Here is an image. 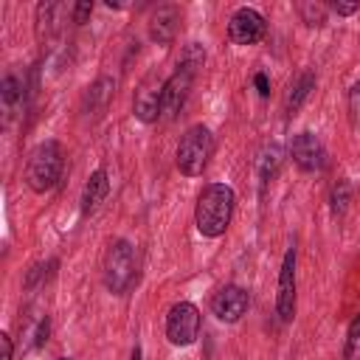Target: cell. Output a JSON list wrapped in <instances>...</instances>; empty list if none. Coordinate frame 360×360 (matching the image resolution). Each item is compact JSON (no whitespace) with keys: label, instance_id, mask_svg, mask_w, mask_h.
I'll use <instances>...</instances> for the list:
<instances>
[{"label":"cell","instance_id":"1","mask_svg":"<svg viewBox=\"0 0 360 360\" xmlns=\"http://www.w3.org/2000/svg\"><path fill=\"white\" fill-rule=\"evenodd\" d=\"M233 208H236V191L228 183H205L194 205L197 231L208 239H219L231 225Z\"/></svg>","mask_w":360,"mask_h":360},{"label":"cell","instance_id":"2","mask_svg":"<svg viewBox=\"0 0 360 360\" xmlns=\"http://www.w3.org/2000/svg\"><path fill=\"white\" fill-rule=\"evenodd\" d=\"M65 174V149L59 141L48 138V141H39L31 152H28V160H25V183L34 194H48L51 188L59 186Z\"/></svg>","mask_w":360,"mask_h":360},{"label":"cell","instance_id":"3","mask_svg":"<svg viewBox=\"0 0 360 360\" xmlns=\"http://www.w3.org/2000/svg\"><path fill=\"white\" fill-rule=\"evenodd\" d=\"M214 155V135L205 124H194L183 132L177 152H174V163L180 169L183 177H197L205 172L208 160Z\"/></svg>","mask_w":360,"mask_h":360},{"label":"cell","instance_id":"4","mask_svg":"<svg viewBox=\"0 0 360 360\" xmlns=\"http://www.w3.org/2000/svg\"><path fill=\"white\" fill-rule=\"evenodd\" d=\"M135 273H138V262H135V248H132V242H127V239L110 242V248H107V253H104V264H101L104 287H107L112 295H124V292L132 287Z\"/></svg>","mask_w":360,"mask_h":360},{"label":"cell","instance_id":"5","mask_svg":"<svg viewBox=\"0 0 360 360\" xmlns=\"http://www.w3.org/2000/svg\"><path fill=\"white\" fill-rule=\"evenodd\" d=\"M202 315L191 301H177L166 312V338L172 346H191L200 338Z\"/></svg>","mask_w":360,"mask_h":360},{"label":"cell","instance_id":"6","mask_svg":"<svg viewBox=\"0 0 360 360\" xmlns=\"http://www.w3.org/2000/svg\"><path fill=\"white\" fill-rule=\"evenodd\" d=\"M264 34H267V20L262 11L250 6L236 8L228 20V39L233 45H256L264 39Z\"/></svg>","mask_w":360,"mask_h":360},{"label":"cell","instance_id":"7","mask_svg":"<svg viewBox=\"0 0 360 360\" xmlns=\"http://www.w3.org/2000/svg\"><path fill=\"white\" fill-rule=\"evenodd\" d=\"M163 84L166 79H160L158 73H149L141 79L138 90H135V98H132V112L138 121L143 124H155L163 112Z\"/></svg>","mask_w":360,"mask_h":360},{"label":"cell","instance_id":"8","mask_svg":"<svg viewBox=\"0 0 360 360\" xmlns=\"http://www.w3.org/2000/svg\"><path fill=\"white\" fill-rule=\"evenodd\" d=\"M248 307H250V295H248V290L239 287V284H225V287L217 290L214 298H211V315H214L217 321H222V323H236V321H242V315L248 312Z\"/></svg>","mask_w":360,"mask_h":360},{"label":"cell","instance_id":"9","mask_svg":"<svg viewBox=\"0 0 360 360\" xmlns=\"http://www.w3.org/2000/svg\"><path fill=\"white\" fill-rule=\"evenodd\" d=\"M276 315L281 323H290L295 315V248H287L278 270V290H276Z\"/></svg>","mask_w":360,"mask_h":360},{"label":"cell","instance_id":"10","mask_svg":"<svg viewBox=\"0 0 360 360\" xmlns=\"http://www.w3.org/2000/svg\"><path fill=\"white\" fill-rule=\"evenodd\" d=\"M290 155H292V163L301 169V172H321L326 166V149L321 143V138L309 129L298 132L290 143Z\"/></svg>","mask_w":360,"mask_h":360},{"label":"cell","instance_id":"11","mask_svg":"<svg viewBox=\"0 0 360 360\" xmlns=\"http://www.w3.org/2000/svg\"><path fill=\"white\" fill-rule=\"evenodd\" d=\"M180 31V6L163 3L149 17V39L158 45H172Z\"/></svg>","mask_w":360,"mask_h":360},{"label":"cell","instance_id":"12","mask_svg":"<svg viewBox=\"0 0 360 360\" xmlns=\"http://www.w3.org/2000/svg\"><path fill=\"white\" fill-rule=\"evenodd\" d=\"M107 194H110V174H107V169H96L90 177H87V183H84V188H82V214L84 217H90V214H96L98 211V205L107 200Z\"/></svg>","mask_w":360,"mask_h":360},{"label":"cell","instance_id":"13","mask_svg":"<svg viewBox=\"0 0 360 360\" xmlns=\"http://www.w3.org/2000/svg\"><path fill=\"white\" fill-rule=\"evenodd\" d=\"M312 90H315V73H312V70L298 73V79L290 84V93H287V101H284L287 118L298 115V110L304 107V101L309 98V93H312Z\"/></svg>","mask_w":360,"mask_h":360},{"label":"cell","instance_id":"14","mask_svg":"<svg viewBox=\"0 0 360 360\" xmlns=\"http://www.w3.org/2000/svg\"><path fill=\"white\" fill-rule=\"evenodd\" d=\"M281 163H284V152H281L278 143H267V146L259 152V158H256V174H259V180H262V186H267V183L278 174Z\"/></svg>","mask_w":360,"mask_h":360},{"label":"cell","instance_id":"15","mask_svg":"<svg viewBox=\"0 0 360 360\" xmlns=\"http://www.w3.org/2000/svg\"><path fill=\"white\" fill-rule=\"evenodd\" d=\"M112 93H115V79H110V76L96 79V82L87 87V93H84V112H98V110H104L107 101L112 98Z\"/></svg>","mask_w":360,"mask_h":360},{"label":"cell","instance_id":"16","mask_svg":"<svg viewBox=\"0 0 360 360\" xmlns=\"http://www.w3.org/2000/svg\"><path fill=\"white\" fill-rule=\"evenodd\" d=\"M298 17H301L304 25L321 28V25H326L329 6L326 3H318V0H304V3H298Z\"/></svg>","mask_w":360,"mask_h":360},{"label":"cell","instance_id":"17","mask_svg":"<svg viewBox=\"0 0 360 360\" xmlns=\"http://www.w3.org/2000/svg\"><path fill=\"white\" fill-rule=\"evenodd\" d=\"M349 202H352V186H349L346 177H340L329 188V211H332V217H343L349 211Z\"/></svg>","mask_w":360,"mask_h":360},{"label":"cell","instance_id":"18","mask_svg":"<svg viewBox=\"0 0 360 360\" xmlns=\"http://www.w3.org/2000/svg\"><path fill=\"white\" fill-rule=\"evenodd\" d=\"M59 3H39L37 6V34L39 39L48 37L53 28H56V14H59Z\"/></svg>","mask_w":360,"mask_h":360},{"label":"cell","instance_id":"19","mask_svg":"<svg viewBox=\"0 0 360 360\" xmlns=\"http://www.w3.org/2000/svg\"><path fill=\"white\" fill-rule=\"evenodd\" d=\"M340 360H360V312L349 321L346 340H343V357Z\"/></svg>","mask_w":360,"mask_h":360},{"label":"cell","instance_id":"20","mask_svg":"<svg viewBox=\"0 0 360 360\" xmlns=\"http://www.w3.org/2000/svg\"><path fill=\"white\" fill-rule=\"evenodd\" d=\"M0 98H3V107H6V110L17 107V101L22 98V82H20L14 73H6V76H3V84H0Z\"/></svg>","mask_w":360,"mask_h":360},{"label":"cell","instance_id":"21","mask_svg":"<svg viewBox=\"0 0 360 360\" xmlns=\"http://www.w3.org/2000/svg\"><path fill=\"white\" fill-rule=\"evenodd\" d=\"M90 14H93V3L90 0H82V3H73L70 6V17H73L76 25H84L90 20Z\"/></svg>","mask_w":360,"mask_h":360},{"label":"cell","instance_id":"22","mask_svg":"<svg viewBox=\"0 0 360 360\" xmlns=\"http://www.w3.org/2000/svg\"><path fill=\"white\" fill-rule=\"evenodd\" d=\"M349 115H352V121H357V115H360V82H354L349 90Z\"/></svg>","mask_w":360,"mask_h":360},{"label":"cell","instance_id":"23","mask_svg":"<svg viewBox=\"0 0 360 360\" xmlns=\"http://www.w3.org/2000/svg\"><path fill=\"white\" fill-rule=\"evenodd\" d=\"M329 11H335L338 17H349V14H354V11H360V3H329Z\"/></svg>","mask_w":360,"mask_h":360},{"label":"cell","instance_id":"24","mask_svg":"<svg viewBox=\"0 0 360 360\" xmlns=\"http://www.w3.org/2000/svg\"><path fill=\"white\" fill-rule=\"evenodd\" d=\"M253 87H256V93H259L262 98H267V96H270V79H267V73L259 70V73L253 76Z\"/></svg>","mask_w":360,"mask_h":360},{"label":"cell","instance_id":"25","mask_svg":"<svg viewBox=\"0 0 360 360\" xmlns=\"http://www.w3.org/2000/svg\"><path fill=\"white\" fill-rule=\"evenodd\" d=\"M48 332H51V323H48V318H42L39 326H37V338H34V346H37V349L48 340Z\"/></svg>","mask_w":360,"mask_h":360},{"label":"cell","instance_id":"26","mask_svg":"<svg viewBox=\"0 0 360 360\" xmlns=\"http://www.w3.org/2000/svg\"><path fill=\"white\" fill-rule=\"evenodd\" d=\"M11 354H14V346H11V338L3 332L0 335V360H11Z\"/></svg>","mask_w":360,"mask_h":360},{"label":"cell","instance_id":"27","mask_svg":"<svg viewBox=\"0 0 360 360\" xmlns=\"http://www.w3.org/2000/svg\"><path fill=\"white\" fill-rule=\"evenodd\" d=\"M129 360H143V352H141V346H135V349H132V354H129Z\"/></svg>","mask_w":360,"mask_h":360},{"label":"cell","instance_id":"28","mask_svg":"<svg viewBox=\"0 0 360 360\" xmlns=\"http://www.w3.org/2000/svg\"><path fill=\"white\" fill-rule=\"evenodd\" d=\"M59 360H70V357H59Z\"/></svg>","mask_w":360,"mask_h":360}]
</instances>
